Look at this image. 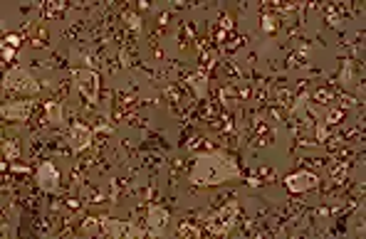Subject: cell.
<instances>
[{
  "label": "cell",
  "instance_id": "cell-26",
  "mask_svg": "<svg viewBox=\"0 0 366 239\" xmlns=\"http://www.w3.org/2000/svg\"><path fill=\"white\" fill-rule=\"evenodd\" d=\"M240 42H242V40H240V37H230V42H228V44H225V47H228V49H235V47H237V44H240Z\"/></svg>",
  "mask_w": 366,
  "mask_h": 239
},
{
  "label": "cell",
  "instance_id": "cell-23",
  "mask_svg": "<svg viewBox=\"0 0 366 239\" xmlns=\"http://www.w3.org/2000/svg\"><path fill=\"white\" fill-rule=\"evenodd\" d=\"M13 57H15V47H8V44H3V59H5V62H10Z\"/></svg>",
  "mask_w": 366,
  "mask_h": 239
},
{
  "label": "cell",
  "instance_id": "cell-14",
  "mask_svg": "<svg viewBox=\"0 0 366 239\" xmlns=\"http://www.w3.org/2000/svg\"><path fill=\"white\" fill-rule=\"evenodd\" d=\"M178 234H181V237H191V239H196V237H201V229H198L193 222H181Z\"/></svg>",
  "mask_w": 366,
  "mask_h": 239
},
{
  "label": "cell",
  "instance_id": "cell-25",
  "mask_svg": "<svg viewBox=\"0 0 366 239\" xmlns=\"http://www.w3.org/2000/svg\"><path fill=\"white\" fill-rule=\"evenodd\" d=\"M166 94H168L173 101H178V99H181V94H178V89H176V87H168V89H166Z\"/></svg>",
  "mask_w": 366,
  "mask_h": 239
},
{
  "label": "cell",
  "instance_id": "cell-22",
  "mask_svg": "<svg viewBox=\"0 0 366 239\" xmlns=\"http://www.w3.org/2000/svg\"><path fill=\"white\" fill-rule=\"evenodd\" d=\"M317 138H319V141H327V138H329V126H327V124H319V126H317Z\"/></svg>",
  "mask_w": 366,
  "mask_h": 239
},
{
  "label": "cell",
  "instance_id": "cell-11",
  "mask_svg": "<svg viewBox=\"0 0 366 239\" xmlns=\"http://www.w3.org/2000/svg\"><path fill=\"white\" fill-rule=\"evenodd\" d=\"M45 113L50 116V121H52L54 126H62L65 113H62V106H59L57 101H45Z\"/></svg>",
  "mask_w": 366,
  "mask_h": 239
},
{
  "label": "cell",
  "instance_id": "cell-9",
  "mask_svg": "<svg viewBox=\"0 0 366 239\" xmlns=\"http://www.w3.org/2000/svg\"><path fill=\"white\" fill-rule=\"evenodd\" d=\"M30 113H32V101H13L3 106V118H8V121H25Z\"/></svg>",
  "mask_w": 366,
  "mask_h": 239
},
{
  "label": "cell",
  "instance_id": "cell-12",
  "mask_svg": "<svg viewBox=\"0 0 366 239\" xmlns=\"http://www.w3.org/2000/svg\"><path fill=\"white\" fill-rule=\"evenodd\" d=\"M3 158L5 160H18L20 158V143L15 138H5L3 141Z\"/></svg>",
  "mask_w": 366,
  "mask_h": 239
},
{
  "label": "cell",
  "instance_id": "cell-4",
  "mask_svg": "<svg viewBox=\"0 0 366 239\" xmlns=\"http://www.w3.org/2000/svg\"><path fill=\"white\" fill-rule=\"evenodd\" d=\"M75 84L87 101L99 99V74L92 69H75Z\"/></svg>",
  "mask_w": 366,
  "mask_h": 239
},
{
  "label": "cell",
  "instance_id": "cell-7",
  "mask_svg": "<svg viewBox=\"0 0 366 239\" xmlns=\"http://www.w3.org/2000/svg\"><path fill=\"white\" fill-rule=\"evenodd\" d=\"M92 138H94V131L84 124H72L70 126V141H72V151L75 153H82L84 148L92 146Z\"/></svg>",
  "mask_w": 366,
  "mask_h": 239
},
{
  "label": "cell",
  "instance_id": "cell-17",
  "mask_svg": "<svg viewBox=\"0 0 366 239\" xmlns=\"http://www.w3.org/2000/svg\"><path fill=\"white\" fill-rule=\"evenodd\" d=\"M260 25H262V30H265V32H270V35H272V32L277 30V18H275L272 13H265V15L260 18Z\"/></svg>",
  "mask_w": 366,
  "mask_h": 239
},
{
  "label": "cell",
  "instance_id": "cell-18",
  "mask_svg": "<svg viewBox=\"0 0 366 239\" xmlns=\"http://www.w3.org/2000/svg\"><path fill=\"white\" fill-rule=\"evenodd\" d=\"M341 121H344V109H334V111L327 116L324 124H327V126H337V124H341Z\"/></svg>",
  "mask_w": 366,
  "mask_h": 239
},
{
  "label": "cell",
  "instance_id": "cell-8",
  "mask_svg": "<svg viewBox=\"0 0 366 239\" xmlns=\"http://www.w3.org/2000/svg\"><path fill=\"white\" fill-rule=\"evenodd\" d=\"M168 227V210L161 205H151L149 207V234L156 237Z\"/></svg>",
  "mask_w": 366,
  "mask_h": 239
},
{
  "label": "cell",
  "instance_id": "cell-16",
  "mask_svg": "<svg viewBox=\"0 0 366 239\" xmlns=\"http://www.w3.org/2000/svg\"><path fill=\"white\" fill-rule=\"evenodd\" d=\"M346 173H349V163L344 160V163H337L334 168H332V180L334 183H341L344 177H346Z\"/></svg>",
  "mask_w": 366,
  "mask_h": 239
},
{
  "label": "cell",
  "instance_id": "cell-5",
  "mask_svg": "<svg viewBox=\"0 0 366 239\" xmlns=\"http://www.w3.org/2000/svg\"><path fill=\"white\" fill-rule=\"evenodd\" d=\"M319 185V177L314 173H307V170H302V173H292L285 177V188L289 193H307V190H314Z\"/></svg>",
  "mask_w": 366,
  "mask_h": 239
},
{
  "label": "cell",
  "instance_id": "cell-24",
  "mask_svg": "<svg viewBox=\"0 0 366 239\" xmlns=\"http://www.w3.org/2000/svg\"><path fill=\"white\" fill-rule=\"evenodd\" d=\"M3 44H8V47H18V44H20V37H18V35H8V37L3 40Z\"/></svg>",
  "mask_w": 366,
  "mask_h": 239
},
{
  "label": "cell",
  "instance_id": "cell-20",
  "mask_svg": "<svg viewBox=\"0 0 366 239\" xmlns=\"http://www.w3.org/2000/svg\"><path fill=\"white\" fill-rule=\"evenodd\" d=\"M314 99H317L319 104H329V101L334 99V91H332V89H317V91H314Z\"/></svg>",
  "mask_w": 366,
  "mask_h": 239
},
{
  "label": "cell",
  "instance_id": "cell-1",
  "mask_svg": "<svg viewBox=\"0 0 366 239\" xmlns=\"http://www.w3.org/2000/svg\"><path fill=\"white\" fill-rule=\"evenodd\" d=\"M237 175H240V168L225 153H203L193 163L191 180L196 185H218V183L233 180Z\"/></svg>",
  "mask_w": 366,
  "mask_h": 239
},
{
  "label": "cell",
  "instance_id": "cell-15",
  "mask_svg": "<svg viewBox=\"0 0 366 239\" xmlns=\"http://www.w3.org/2000/svg\"><path fill=\"white\" fill-rule=\"evenodd\" d=\"M99 227H102V217H84V222H82V232H87V234H97Z\"/></svg>",
  "mask_w": 366,
  "mask_h": 239
},
{
  "label": "cell",
  "instance_id": "cell-13",
  "mask_svg": "<svg viewBox=\"0 0 366 239\" xmlns=\"http://www.w3.org/2000/svg\"><path fill=\"white\" fill-rule=\"evenodd\" d=\"M121 20H124V25L129 27V30H134V32H141V18L136 15V13H131V10H127L124 15H121Z\"/></svg>",
  "mask_w": 366,
  "mask_h": 239
},
{
  "label": "cell",
  "instance_id": "cell-3",
  "mask_svg": "<svg viewBox=\"0 0 366 239\" xmlns=\"http://www.w3.org/2000/svg\"><path fill=\"white\" fill-rule=\"evenodd\" d=\"M237 210H240L237 202H228L225 207H220V210L208 219V232H210V234H228V232L233 229L235 219H237Z\"/></svg>",
  "mask_w": 366,
  "mask_h": 239
},
{
  "label": "cell",
  "instance_id": "cell-2",
  "mask_svg": "<svg viewBox=\"0 0 366 239\" xmlns=\"http://www.w3.org/2000/svg\"><path fill=\"white\" fill-rule=\"evenodd\" d=\"M3 84H5V89L20 91V94H37V91H40V82H37L32 74H27L25 69H20V67H13V69L5 74Z\"/></svg>",
  "mask_w": 366,
  "mask_h": 239
},
{
  "label": "cell",
  "instance_id": "cell-10",
  "mask_svg": "<svg viewBox=\"0 0 366 239\" xmlns=\"http://www.w3.org/2000/svg\"><path fill=\"white\" fill-rule=\"evenodd\" d=\"M186 82L191 84V89H193V94L198 96V99H203L206 96V89H208V72H196V74H191V77H186Z\"/></svg>",
  "mask_w": 366,
  "mask_h": 239
},
{
  "label": "cell",
  "instance_id": "cell-21",
  "mask_svg": "<svg viewBox=\"0 0 366 239\" xmlns=\"http://www.w3.org/2000/svg\"><path fill=\"white\" fill-rule=\"evenodd\" d=\"M275 96H277V104L289 106V96H292V94H289V89H285V87H282V89H277V91H275Z\"/></svg>",
  "mask_w": 366,
  "mask_h": 239
},
{
  "label": "cell",
  "instance_id": "cell-19",
  "mask_svg": "<svg viewBox=\"0 0 366 239\" xmlns=\"http://www.w3.org/2000/svg\"><path fill=\"white\" fill-rule=\"evenodd\" d=\"M351 62H349V59H344V65H341V74H339V82L341 84H351Z\"/></svg>",
  "mask_w": 366,
  "mask_h": 239
},
{
  "label": "cell",
  "instance_id": "cell-6",
  "mask_svg": "<svg viewBox=\"0 0 366 239\" xmlns=\"http://www.w3.org/2000/svg\"><path fill=\"white\" fill-rule=\"evenodd\" d=\"M37 185H40L45 193H57V190H59V173H57V168H54L50 160H45V163L37 168Z\"/></svg>",
  "mask_w": 366,
  "mask_h": 239
}]
</instances>
